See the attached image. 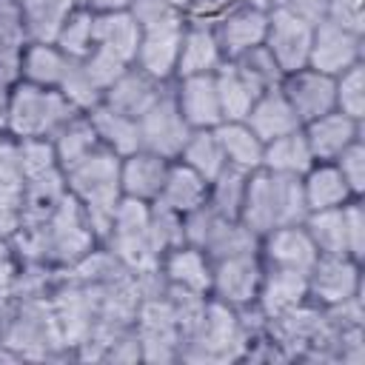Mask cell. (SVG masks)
I'll return each instance as SVG.
<instances>
[{
    "label": "cell",
    "instance_id": "obj_19",
    "mask_svg": "<svg viewBox=\"0 0 365 365\" xmlns=\"http://www.w3.org/2000/svg\"><path fill=\"white\" fill-rule=\"evenodd\" d=\"M308 297V274L302 271H288V268H268V274H262L259 282V311L265 314V319H274L297 305H302Z\"/></svg>",
    "mask_w": 365,
    "mask_h": 365
},
{
    "label": "cell",
    "instance_id": "obj_47",
    "mask_svg": "<svg viewBox=\"0 0 365 365\" xmlns=\"http://www.w3.org/2000/svg\"><path fill=\"white\" fill-rule=\"evenodd\" d=\"M131 0H83V6L94 14H103V11H125Z\"/></svg>",
    "mask_w": 365,
    "mask_h": 365
},
{
    "label": "cell",
    "instance_id": "obj_36",
    "mask_svg": "<svg viewBox=\"0 0 365 365\" xmlns=\"http://www.w3.org/2000/svg\"><path fill=\"white\" fill-rule=\"evenodd\" d=\"M334 97H336V111L362 120L365 114V68L362 63L339 71L334 77Z\"/></svg>",
    "mask_w": 365,
    "mask_h": 365
},
{
    "label": "cell",
    "instance_id": "obj_4",
    "mask_svg": "<svg viewBox=\"0 0 365 365\" xmlns=\"http://www.w3.org/2000/svg\"><path fill=\"white\" fill-rule=\"evenodd\" d=\"M362 31H354L331 17H322L314 23V37H311V51H308V66L336 77L339 71L362 63Z\"/></svg>",
    "mask_w": 365,
    "mask_h": 365
},
{
    "label": "cell",
    "instance_id": "obj_29",
    "mask_svg": "<svg viewBox=\"0 0 365 365\" xmlns=\"http://www.w3.org/2000/svg\"><path fill=\"white\" fill-rule=\"evenodd\" d=\"M51 143H54L60 168L74 165L77 160H83L88 151H94V148L100 145L97 131H94L91 120H88V114H74V117H68V120L51 134Z\"/></svg>",
    "mask_w": 365,
    "mask_h": 365
},
{
    "label": "cell",
    "instance_id": "obj_33",
    "mask_svg": "<svg viewBox=\"0 0 365 365\" xmlns=\"http://www.w3.org/2000/svg\"><path fill=\"white\" fill-rule=\"evenodd\" d=\"M91 20H94V14H91L86 6H74V9L68 11V17L63 20V26H60V31H57L54 46H57L66 57L83 60V57L94 48Z\"/></svg>",
    "mask_w": 365,
    "mask_h": 365
},
{
    "label": "cell",
    "instance_id": "obj_14",
    "mask_svg": "<svg viewBox=\"0 0 365 365\" xmlns=\"http://www.w3.org/2000/svg\"><path fill=\"white\" fill-rule=\"evenodd\" d=\"M163 83L148 77L145 71H140L137 66H128L106 91H103V103L111 106L114 111H123L134 120H140L163 94Z\"/></svg>",
    "mask_w": 365,
    "mask_h": 365
},
{
    "label": "cell",
    "instance_id": "obj_26",
    "mask_svg": "<svg viewBox=\"0 0 365 365\" xmlns=\"http://www.w3.org/2000/svg\"><path fill=\"white\" fill-rule=\"evenodd\" d=\"M314 154L305 143L302 128L282 134L277 140H268L262 145V168L274 174H288V177H302L314 165Z\"/></svg>",
    "mask_w": 365,
    "mask_h": 365
},
{
    "label": "cell",
    "instance_id": "obj_39",
    "mask_svg": "<svg viewBox=\"0 0 365 365\" xmlns=\"http://www.w3.org/2000/svg\"><path fill=\"white\" fill-rule=\"evenodd\" d=\"M128 14L140 26V31H148V29H160V26L185 20V14L177 6H171L168 0H131L128 3Z\"/></svg>",
    "mask_w": 365,
    "mask_h": 365
},
{
    "label": "cell",
    "instance_id": "obj_9",
    "mask_svg": "<svg viewBox=\"0 0 365 365\" xmlns=\"http://www.w3.org/2000/svg\"><path fill=\"white\" fill-rule=\"evenodd\" d=\"M308 297H314L325 308L359 297V262L351 257L319 254L308 271Z\"/></svg>",
    "mask_w": 365,
    "mask_h": 365
},
{
    "label": "cell",
    "instance_id": "obj_35",
    "mask_svg": "<svg viewBox=\"0 0 365 365\" xmlns=\"http://www.w3.org/2000/svg\"><path fill=\"white\" fill-rule=\"evenodd\" d=\"M231 63H234L259 91H268V88L279 86L282 77H285L282 68L277 66V60L271 57V51H268L265 46H254V48H248V51L231 57Z\"/></svg>",
    "mask_w": 365,
    "mask_h": 365
},
{
    "label": "cell",
    "instance_id": "obj_7",
    "mask_svg": "<svg viewBox=\"0 0 365 365\" xmlns=\"http://www.w3.org/2000/svg\"><path fill=\"white\" fill-rule=\"evenodd\" d=\"M279 88L288 97V103L297 111V117H299L302 125L308 120H317V117H322V114H328V111L336 108L334 77L331 74H322V71H317L311 66L285 74L282 83H279Z\"/></svg>",
    "mask_w": 365,
    "mask_h": 365
},
{
    "label": "cell",
    "instance_id": "obj_23",
    "mask_svg": "<svg viewBox=\"0 0 365 365\" xmlns=\"http://www.w3.org/2000/svg\"><path fill=\"white\" fill-rule=\"evenodd\" d=\"M91 34H94V46L114 51L125 63H134V54H137V46H140V34L143 31L134 23V17L128 14V9L125 11H103V14H94Z\"/></svg>",
    "mask_w": 365,
    "mask_h": 365
},
{
    "label": "cell",
    "instance_id": "obj_6",
    "mask_svg": "<svg viewBox=\"0 0 365 365\" xmlns=\"http://www.w3.org/2000/svg\"><path fill=\"white\" fill-rule=\"evenodd\" d=\"M262 274L265 271H262L257 254L217 259L214 271H211V291L217 294L220 302H225L231 308H245V305L257 302Z\"/></svg>",
    "mask_w": 365,
    "mask_h": 365
},
{
    "label": "cell",
    "instance_id": "obj_31",
    "mask_svg": "<svg viewBox=\"0 0 365 365\" xmlns=\"http://www.w3.org/2000/svg\"><path fill=\"white\" fill-rule=\"evenodd\" d=\"M177 160L185 163L188 168H194L208 182L225 168V157H222V148H220V140H217L214 128H191V134H188Z\"/></svg>",
    "mask_w": 365,
    "mask_h": 365
},
{
    "label": "cell",
    "instance_id": "obj_48",
    "mask_svg": "<svg viewBox=\"0 0 365 365\" xmlns=\"http://www.w3.org/2000/svg\"><path fill=\"white\" fill-rule=\"evenodd\" d=\"M20 74L14 71V68H6V66H0V83H14Z\"/></svg>",
    "mask_w": 365,
    "mask_h": 365
},
{
    "label": "cell",
    "instance_id": "obj_3",
    "mask_svg": "<svg viewBox=\"0 0 365 365\" xmlns=\"http://www.w3.org/2000/svg\"><path fill=\"white\" fill-rule=\"evenodd\" d=\"M311 37H314V23L285 3L268 11V31L262 46L271 51L282 74H291L297 68L308 66V51H311Z\"/></svg>",
    "mask_w": 365,
    "mask_h": 365
},
{
    "label": "cell",
    "instance_id": "obj_22",
    "mask_svg": "<svg viewBox=\"0 0 365 365\" xmlns=\"http://www.w3.org/2000/svg\"><path fill=\"white\" fill-rule=\"evenodd\" d=\"M299 180H302V197H305L308 211L339 208L348 200H354L345 177L339 174V168L334 163H314Z\"/></svg>",
    "mask_w": 365,
    "mask_h": 365
},
{
    "label": "cell",
    "instance_id": "obj_49",
    "mask_svg": "<svg viewBox=\"0 0 365 365\" xmlns=\"http://www.w3.org/2000/svg\"><path fill=\"white\" fill-rule=\"evenodd\" d=\"M71 3H77V6H83V0H71Z\"/></svg>",
    "mask_w": 365,
    "mask_h": 365
},
{
    "label": "cell",
    "instance_id": "obj_34",
    "mask_svg": "<svg viewBox=\"0 0 365 365\" xmlns=\"http://www.w3.org/2000/svg\"><path fill=\"white\" fill-rule=\"evenodd\" d=\"M57 88L80 114H88L94 106L103 103V88L88 77L83 60H74V57H68V66H66L63 80H60Z\"/></svg>",
    "mask_w": 365,
    "mask_h": 365
},
{
    "label": "cell",
    "instance_id": "obj_30",
    "mask_svg": "<svg viewBox=\"0 0 365 365\" xmlns=\"http://www.w3.org/2000/svg\"><path fill=\"white\" fill-rule=\"evenodd\" d=\"M311 242L322 257H348V242H345V217L342 205L339 208H319L308 211L302 220Z\"/></svg>",
    "mask_w": 365,
    "mask_h": 365
},
{
    "label": "cell",
    "instance_id": "obj_8",
    "mask_svg": "<svg viewBox=\"0 0 365 365\" xmlns=\"http://www.w3.org/2000/svg\"><path fill=\"white\" fill-rule=\"evenodd\" d=\"M211 29L217 34V43H220L225 60H231L254 46H262L265 31H268V11L262 6L245 0L237 9H231L228 14H222Z\"/></svg>",
    "mask_w": 365,
    "mask_h": 365
},
{
    "label": "cell",
    "instance_id": "obj_37",
    "mask_svg": "<svg viewBox=\"0 0 365 365\" xmlns=\"http://www.w3.org/2000/svg\"><path fill=\"white\" fill-rule=\"evenodd\" d=\"M148 237L154 242V248L160 251V257L177 245L185 242L182 237V214L165 208L163 202H151V217H148Z\"/></svg>",
    "mask_w": 365,
    "mask_h": 365
},
{
    "label": "cell",
    "instance_id": "obj_20",
    "mask_svg": "<svg viewBox=\"0 0 365 365\" xmlns=\"http://www.w3.org/2000/svg\"><path fill=\"white\" fill-rule=\"evenodd\" d=\"M88 120L97 131V140L103 148H108L117 157H128L134 151H140V123L123 111H114L111 106L100 103L88 111Z\"/></svg>",
    "mask_w": 365,
    "mask_h": 365
},
{
    "label": "cell",
    "instance_id": "obj_15",
    "mask_svg": "<svg viewBox=\"0 0 365 365\" xmlns=\"http://www.w3.org/2000/svg\"><path fill=\"white\" fill-rule=\"evenodd\" d=\"M168 163L171 160H165L154 151H145V148H140L128 157H120V191H123V197L154 202L160 197L163 182H165Z\"/></svg>",
    "mask_w": 365,
    "mask_h": 365
},
{
    "label": "cell",
    "instance_id": "obj_32",
    "mask_svg": "<svg viewBox=\"0 0 365 365\" xmlns=\"http://www.w3.org/2000/svg\"><path fill=\"white\" fill-rule=\"evenodd\" d=\"M248 188V171H240L234 165H225L211 182H208V205L225 217V220H240V208L245 200Z\"/></svg>",
    "mask_w": 365,
    "mask_h": 365
},
{
    "label": "cell",
    "instance_id": "obj_43",
    "mask_svg": "<svg viewBox=\"0 0 365 365\" xmlns=\"http://www.w3.org/2000/svg\"><path fill=\"white\" fill-rule=\"evenodd\" d=\"M26 177L17 154V140H0V188L6 191H23Z\"/></svg>",
    "mask_w": 365,
    "mask_h": 365
},
{
    "label": "cell",
    "instance_id": "obj_13",
    "mask_svg": "<svg viewBox=\"0 0 365 365\" xmlns=\"http://www.w3.org/2000/svg\"><path fill=\"white\" fill-rule=\"evenodd\" d=\"M302 134H305V143L317 163H334L342 148H348L354 140H359V120L334 108L317 120H308L302 125Z\"/></svg>",
    "mask_w": 365,
    "mask_h": 365
},
{
    "label": "cell",
    "instance_id": "obj_17",
    "mask_svg": "<svg viewBox=\"0 0 365 365\" xmlns=\"http://www.w3.org/2000/svg\"><path fill=\"white\" fill-rule=\"evenodd\" d=\"M225 54L217 43V34L205 23H188L182 29L180 57H177V77H194V74H214L222 66Z\"/></svg>",
    "mask_w": 365,
    "mask_h": 365
},
{
    "label": "cell",
    "instance_id": "obj_21",
    "mask_svg": "<svg viewBox=\"0 0 365 365\" xmlns=\"http://www.w3.org/2000/svg\"><path fill=\"white\" fill-rule=\"evenodd\" d=\"M157 202H163L165 208H171L177 214H188V211L200 208L202 202H208V180H202L194 168H188L180 160L168 163L165 182L160 188Z\"/></svg>",
    "mask_w": 365,
    "mask_h": 365
},
{
    "label": "cell",
    "instance_id": "obj_2",
    "mask_svg": "<svg viewBox=\"0 0 365 365\" xmlns=\"http://www.w3.org/2000/svg\"><path fill=\"white\" fill-rule=\"evenodd\" d=\"M80 114L60 88H46L34 83H14L3 108V125L14 140L51 137L68 117Z\"/></svg>",
    "mask_w": 365,
    "mask_h": 365
},
{
    "label": "cell",
    "instance_id": "obj_38",
    "mask_svg": "<svg viewBox=\"0 0 365 365\" xmlns=\"http://www.w3.org/2000/svg\"><path fill=\"white\" fill-rule=\"evenodd\" d=\"M17 154H20V165H23V177H40L46 171L60 168L57 163V151L54 143L48 137H29V140H17Z\"/></svg>",
    "mask_w": 365,
    "mask_h": 365
},
{
    "label": "cell",
    "instance_id": "obj_44",
    "mask_svg": "<svg viewBox=\"0 0 365 365\" xmlns=\"http://www.w3.org/2000/svg\"><path fill=\"white\" fill-rule=\"evenodd\" d=\"M245 0H191V6L185 9V20L188 23H205L214 26L222 14H228L231 9H237Z\"/></svg>",
    "mask_w": 365,
    "mask_h": 365
},
{
    "label": "cell",
    "instance_id": "obj_5",
    "mask_svg": "<svg viewBox=\"0 0 365 365\" xmlns=\"http://www.w3.org/2000/svg\"><path fill=\"white\" fill-rule=\"evenodd\" d=\"M137 123H140V145L165 160H177L191 134V125L177 108L174 91H163L160 100Z\"/></svg>",
    "mask_w": 365,
    "mask_h": 365
},
{
    "label": "cell",
    "instance_id": "obj_25",
    "mask_svg": "<svg viewBox=\"0 0 365 365\" xmlns=\"http://www.w3.org/2000/svg\"><path fill=\"white\" fill-rule=\"evenodd\" d=\"M77 3L71 0H17L29 43H54L63 20Z\"/></svg>",
    "mask_w": 365,
    "mask_h": 365
},
{
    "label": "cell",
    "instance_id": "obj_42",
    "mask_svg": "<svg viewBox=\"0 0 365 365\" xmlns=\"http://www.w3.org/2000/svg\"><path fill=\"white\" fill-rule=\"evenodd\" d=\"M342 217H345V242H348V257L351 259H362L365 254V211L359 205V200H348L342 205Z\"/></svg>",
    "mask_w": 365,
    "mask_h": 365
},
{
    "label": "cell",
    "instance_id": "obj_18",
    "mask_svg": "<svg viewBox=\"0 0 365 365\" xmlns=\"http://www.w3.org/2000/svg\"><path fill=\"white\" fill-rule=\"evenodd\" d=\"M163 277L168 285H177V288H188V291H197V294H208L211 291V271H214V262L205 251L182 242L171 251L163 254Z\"/></svg>",
    "mask_w": 365,
    "mask_h": 365
},
{
    "label": "cell",
    "instance_id": "obj_1",
    "mask_svg": "<svg viewBox=\"0 0 365 365\" xmlns=\"http://www.w3.org/2000/svg\"><path fill=\"white\" fill-rule=\"evenodd\" d=\"M305 214L308 208H305L299 177L274 174L265 168H257L248 174V188H245V200L240 208V222L248 231L262 237L271 228L302 222Z\"/></svg>",
    "mask_w": 365,
    "mask_h": 365
},
{
    "label": "cell",
    "instance_id": "obj_46",
    "mask_svg": "<svg viewBox=\"0 0 365 365\" xmlns=\"http://www.w3.org/2000/svg\"><path fill=\"white\" fill-rule=\"evenodd\" d=\"M288 9H294L297 14H302V17H308L311 23H317V20H322L325 17V3L328 0H282Z\"/></svg>",
    "mask_w": 365,
    "mask_h": 365
},
{
    "label": "cell",
    "instance_id": "obj_12",
    "mask_svg": "<svg viewBox=\"0 0 365 365\" xmlns=\"http://www.w3.org/2000/svg\"><path fill=\"white\" fill-rule=\"evenodd\" d=\"M174 100H177V108L191 128H217L222 123V108H220L214 74L180 77V83L174 88Z\"/></svg>",
    "mask_w": 365,
    "mask_h": 365
},
{
    "label": "cell",
    "instance_id": "obj_41",
    "mask_svg": "<svg viewBox=\"0 0 365 365\" xmlns=\"http://www.w3.org/2000/svg\"><path fill=\"white\" fill-rule=\"evenodd\" d=\"M334 165L345 177L351 194L359 197L365 191V145H362V140H354L348 148H342L339 157L334 160Z\"/></svg>",
    "mask_w": 365,
    "mask_h": 365
},
{
    "label": "cell",
    "instance_id": "obj_10",
    "mask_svg": "<svg viewBox=\"0 0 365 365\" xmlns=\"http://www.w3.org/2000/svg\"><path fill=\"white\" fill-rule=\"evenodd\" d=\"M182 29H185V20L143 31L131 66H137V68L145 71L148 77L165 83V80L177 71V57H180V43H182Z\"/></svg>",
    "mask_w": 365,
    "mask_h": 365
},
{
    "label": "cell",
    "instance_id": "obj_16",
    "mask_svg": "<svg viewBox=\"0 0 365 365\" xmlns=\"http://www.w3.org/2000/svg\"><path fill=\"white\" fill-rule=\"evenodd\" d=\"M242 123H245L262 143L277 140V137H282V134H291V131L302 128L297 111L291 108V103H288V97L282 94L279 86L262 91V94L254 100V106L248 108V114H245Z\"/></svg>",
    "mask_w": 365,
    "mask_h": 365
},
{
    "label": "cell",
    "instance_id": "obj_40",
    "mask_svg": "<svg viewBox=\"0 0 365 365\" xmlns=\"http://www.w3.org/2000/svg\"><path fill=\"white\" fill-rule=\"evenodd\" d=\"M83 66H86V71H88V77L106 91L131 63H125L123 57H117L114 51H108V48H100V46H94L86 57H83Z\"/></svg>",
    "mask_w": 365,
    "mask_h": 365
},
{
    "label": "cell",
    "instance_id": "obj_24",
    "mask_svg": "<svg viewBox=\"0 0 365 365\" xmlns=\"http://www.w3.org/2000/svg\"><path fill=\"white\" fill-rule=\"evenodd\" d=\"M214 134L220 140L225 165H234V168L248 171V174L262 168V145L265 143L242 120H222L214 128Z\"/></svg>",
    "mask_w": 365,
    "mask_h": 365
},
{
    "label": "cell",
    "instance_id": "obj_28",
    "mask_svg": "<svg viewBox=\"0 0 365 365\" xmlns=\"http://www.w3.org/2000/svg\"><path fill=\"white\" fill-rule=\"evenodd\" d=\"M66 66L68 57L54 43H26L20 51V80L34 86L57 88Z\"/></svg>",
    "mask_w": 365,
    "mask_h": 365
},
{
    "label": "cell",
    "instance_id": "obj_11",
    "mask_svg": "<svg viewBox=\"0 0 365 365\" xmlns=\"http://www.w3.org/2000/svg\"><path fill=\"white\" fill-rule=\"evenodd\" d=\"M259 240H262V254H265L268 268H288V271L308 274L311 265L319 257V251L311 242V237H308V231H305L302 222L271 228Z\"/></svg>",
    "mask_w": 365,
    "mask_h": 365
},
{
    "label": "cell",
    "instance_id": "obj_45",
    "mask_svg": "<svg viewBox=\"0 0 365 365\" xmlns=\"http://www.w3.org/2000/svg\"><path fill=\"white\" fill-rule=\"evenodd\" d=\"M325 17L362 31V0H328L325 3Z\"/></svg>",
    "mask_w": 365,
    "mask_h": 365
},
{
    "label": "cell",
    "instance_id": "obj_27",
    "mask_svg": "<svg viewBox=\"0 0 365 365\" xmlns=\"http://www.w3.org/2000/svg\"><path fill=\"white\" fill-rule=\"evenodd\" d=\"M214 83H217V94H220L222 120H245L248 108L262 94L231 60H222V66L214 71Z\"/></svg>",
    "mask_w": 365,
    "mask_h": 365
}]
</instances>
